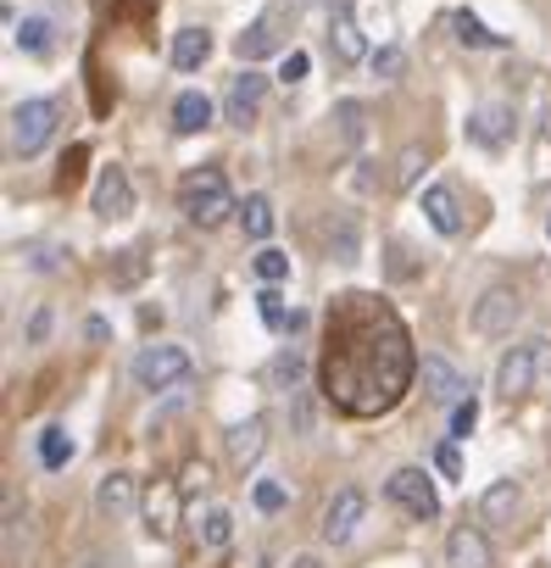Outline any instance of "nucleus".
Masks as SVG:
<instances>
[{
	"label": "nucleus",
	"mask_w": 551,
	"mask_h": 568,
	"mask_svg": "<svg viewBox=\"0 0 551 568\" xmlns=\"http://www.w3.org/2000/svg\"><path fill=\"white\" fill-rule=\"evenodd\" d=\"M307 68H313V62H307V51H290V57H285V68H279V84H302V79H307Z\"/></svg>",
	"instance_id": "nucleus-37"
},
{
	"label": "nucleus",
	"mask_w": 551,
	"mask_h": 568,
	"mask_svg": "<svg viewBox=\"0 0 551 568\" xmlns=\"http://www.w3.org/2000/svg\"><path fill=\"white\" fill-rule=\"evenodd\" d=\"M45 329H51V313H34V324H29V341H45Z\"/></svg>",
	"instance_id": "nucleus-41"
},
{
	"label": "nucleus",
	"mask_w": 551,
	"mask_h": 568,
	"mask_svg": "<svg viewBox=\"0 0 551 568\" xmlns=\"http://www.w3.org/2000/svg\"><path fill=\"white\" fill-rule=\"evenodd\" d=\"M290 568H324V562H318V557L307 551V557H290Z\"/></svg>",
	"instance_id": "nucleus-42"
},
{
	"label": "nucleus",
	"mask_w": 551,
	"mask_h": 568,
	"mask_svg": "<svg viewBox=\"0 0 551 568\" xmlns=\"http://www.w3.org/2000/svg\"><path fill=\"white\" fill-rule=\"evenodd\" d=\"M251 501H256L262 513H279V507H285L290 496H285V485H279V479H262V485L251 490Z\"/></svg>",
	"instance_id": "nucleus-35"
},
{
	"label": "nucleus",
	"mask_w": 551,
	"mask_h": 568,
	"mask_svg": "<svg viewBox=\"0 0 551 568\" xmlns=\"http://www.w3.org/2000/svg\"><path fill=\"white\" fill-rule=\"evenodd\" d=\"M385 496H390L407 518H435V513H440V490H435V479H429L424 468H396V474L385 479Z\"/></svg>",
	"instance_id": "nucleus-6"
},
{
	"label": "nucleus",
	"mask_w": 551,
	"mask_h": 568,
	"mask_svg": "<svg viewBox=\"0 0 551 568\" xmlns=\"http://www.w3.org/2000/svg\"><path fill=\"white\" fill-rule=\"evenodd\" d=\"M262 95H267V79H262V73H251V68H245L239 79H228V95H223V123H234V129L256 123Z\"/></svg>",
	"instance_id": "nucleus-11"
},
{
	"label": "nucleus",
	"mask_w": 551,
	"mask_h": 568,
	"mask_svg": "<svg viewBox=\"0 0 551 568\" xmlns=\"http://www.w3.org/2000/svg\"><path fill=\"white\" fill-rule=\"evenodd\" d=\"M446 568H496V551H490L484 529L457 524V529L446 535Z\"/></svg>",
	"instance_id": "nucleus-14"
},
{
	"label": "nucleus",
	"mask_w": 551,
	"mask_h": 568,
	"mask_svg": "<svg viewBox=\"0 0 551 568\" xmlns=\"http://www.w3.org/2000/svg\"><path fill=\"white\" fill-rule=\"evenodd\" d=\"M518 313H523V296L512 291V284H490V291L473 302V335L479 341H501V335H512V324H518Z\"/></svg>",
	"instance_id": "nucleus-5"
},
{
	"label": "nucleus",
	"mask_w": 551,
	"mask_h": 568,
	"mask_svg": "<svg viewBox=\"0 0 551 568\" xmlns=\"http://www.w3.org/2000/svg\"><path fill=\"white\" fill-rule=\"evenodd\" d=\"M129 374H134L140 390H173V385L190 379V352H184V346H167V341L140 346L134 363H129Z\"/></svg>",
	"instance_id": "nucleus-3"
},
{
	"label": "nucleus",
	"mask_w": 551,
	"mask_h": 568,
	"mask_svg": "<svg viewBox=\"0 0 551 568\" xmlns=\"http://www.w3.org/2000/svg\"><path fill=\"white\" fill-rule=\"evenodd\" d=\"M73 463V435L62 429V424H51V429H40V468H68Z\"/></svg>",
	"instance_id": "nucleus-23"
},
{
	"label": "nucleus",
	"mask_w": 551,
	"mask_h": 568,
	"mask_svg": "<svg viewBox=\"0 0 551 568\" xmlns=\"http://www.w3.org/2000/svg\"><path fill=\"white\" fill-rule=\"evenodd\" d=\"M256 307H262V324H267V329H273V335H279V329H285V324H296V318H290V313H285V296H279V291H273V284H267V291H262V296H256Z\"/></svg>",
	"instance_id": "nucleus-30"
},
{
	"label": "nucleus",
	"mask_w": 551,
	"mask_h": 568,
	"mask_svg": "<svg viewBox=\"0 0 551 568\" xmlns=\"http://www.w3.org/2000/svg\"><path fill=\"white\" fill-rule=\"evenodd\" d=\"M140 278H145V245L118 251V262H112V284H118V291H134Z\"/></svg>",
	"instance_id": "nucleus-26"
},
{
	"label": "nucleus",
	"mask_w": 551,
	"mask_h": 568,
	"mask_svg": "<svg viewBox=\"0 0 551 568\" xmlns=\"http://www.w3.org/2000/svg\"><path fill=\"white\" fill-rule=\"evenodd\" d=\"M12 40H18V51L45 57V51H51V23H45V18H29V23H18V29H12Z\"/></svg>",
	"instance_id": "nucleus-27"
},
{
	"label": "nucleus",
	"mask_w": 551,
	"mask_h": 568,
	"mask_svg": "<svg viewBox=\"0 0 551 568\" xmlns=\"http://www.w3.org/2000/svg\"><path fill=\"white\" fill-rule=\"evenodd\" d=\"M206 57H212V34H206V29H178V34H173V68H178V73L206 68Z\"/></svg>",
	"instance_id": "nucleus-20"
},
{
	"label": "nucleus",
	"mask_w": 551,
	"mask_h": 568,
	"mask_svg": "<svg viewBox=\"0 0 551 568\" xmlns=\"http://www.w3.org/2000/svg\"><path fill=\"white\" fill-rule=\"evenodd\" d=\"M262 452H267V418H262V413H251L245 424H234V429H228V468H234V474H251Z\"/></svg>",
	"instance_id": "nucleus-13"
},
{
	"label": "nucleus",
	"mask_w": 551,
	"mask_h": 568,
	"mask_svg": "<svg viewBox=\"0 0 551 568\" xmlns=\"http://www.w3.org/2000/svg\"><path fill=\"white\" fill-rule=\"evenodd\" d=\"M329 45H335V57H340L346 68L368 57V45H363V29H357V18H351V7H340V12L329 18Z\"/></svg>",
	"instance_id": "nucleus-19"
},
{
	"label": "nucleus",
	"mask_w": 551,
	"mask_h": 568,
	"mask_svg": "<svg viewBox=\"0 0 551 568\" xmlns=\"http://www.w3.org/2000/svg\"><path fill=\"white\" fill-rule=\"evenodd\" d=\"M473 424H479V402H473V396H462V402L451 407V440H468V435H473Z\"/></svg>",
	"instance_id": "nucleus-34"
},
{
	"label": "nucleus",
	"mask_w": 551,
	"mask_h": 568,
	"mask_svg": "<svg viewBox=\"0 0 551 568\" xmlns=\"http://www.w3.org/2000/svg\"><path fill=\"white\" fill-rule=\"evenodd\" d=\"M239 229H245L251 240H267V234H273V201H267V195H245V206H239Z\"/></svg>",
	"instance_id": "nucleus-24"
},
{
	"label": "nucleus",
	"mask_w": 551,
	"mask_h": 568,
	"mask_svg": "<svg viewBox=\"0 0 551 568\" xmlns=\"http://www.w3.org/2000/svg\"><path fill=\"white\" fill-rule=\"evenodd\" d=\"M173 129H178V134H201V129H212V101H206L201 90H184V95L173 101Z\"/></svg>",
	"instance_id": "nucleus-21"
},
{
	"label": "nucleus",
	"mask_w": 551,
	"mask_h": 568,
	"mask_svg": "<svg viewBox=\"0 0 551 568\" xmlns=\"http://www.w3.org/2000/svg\"><path fill=\"white\" fill-rule=\"evenodd\" d=\"M435 468H440V474H446V479H457V474H462V457H457V440H451V446H440V452H435Z\"/></svg>",
	"instance_id": "nucleus-38"
},
{
	"label": "nucleus",
	"mask_w": 551,
	"mask_h": 568,
	"mask_svg": "<svg viewBox=\"0 0 551 568\" xmlns=\"http://www.w3.org/2000/svg\"><path fill=\"white\" fill-rule=\"evenodd\" d=\"M134 507H145L134 474H106V479L95 485V513H101V518H129Z\"/></svg>",
	"instance_id": "nucleus-15"
},
{
	"label": "nucleus",
	"mask_w": 551,
	"mask_h": 568,
	"mask_svg": "<svg viewBox=\"0 0 551 568\" xmlns=\"http://www.w3.org/2000/svg\"><path fill=\"white\" fill-rule=\"evenodd\" d=\"M90 212L95 217H106V223H118V217H129L134 212V179H129V168H101V179H95V195H90Z\"/></svg>",
	"instance_id": "nucleus-8"
},
{
	"label": "nucleus",
	"mask_w": 551,
	"mask_h": 568,
	"mask_svg": "<svg viewBox=\"0 0 551 568\" xmlns=\"http://www.w3.org/2000/svg\"><path fill=\"white\" fill-rule=\"evenodd\" d=\"M195 535H201V546H206V551L228 546V535H234V513H228V507H212V513L195 524Z\"/></svg>",
	"instance_id": "nucleus-25"
},
{
	"label": "nucleus",
	"mask_w": 551,
	"mask_h": 568,
	"mask_svg": "<svg viewBox=\"0 0 551 568\" xmlns=\"http://www.w3.org/2000/svg\"><path fill=\"white\" fill-rule=\"evenodd\" d=\"M178 212H184L195 229L228 223V212H239V206H234V190H228V173H223V168H190V173L178 179Z\"/></svg>",
	"instance_id": "nucleus-2"
},
{
	"label": "nucleus",
	"mask_w": 551,
	"mask_h": 568,
	"mask_svg": "<svg viewBox=\"0 0 551 568\" xmlns=\"http://www.w3.org/2000/svg\"><path fill=\"white\" fill-rule=\"evenodd\" d=\"M534 346H512L501 363H496V396L501 402H518V396H529L534 390Z\"/></svg>",
	"instance_id": "nucleus-12"
},
{
	"label": "nucleus",
	"mask_w": 551,
	"mask_h": 568,
	"mask_svg": "<svg viewBox=\"0 0 551 568\" xmlns=\"http://www.w3.org/2000/svg\"><path fill=\"white\" fill-rule=\"evenodd\" d=\"M468 140H473V145H490V151L507 145V140H512V112H507L501 101L479 106V112L468 118Z\"/></svg>",
	"instance_id": "nucleus-16"
},
{
	"label": "nucleus",
	"mask_w": 551,
	"mask_h": 568,
	"mask_svg": "<svg viewBox=\"0 0 551 568\" xmlns=\"http://www.w3.org/2000/svg\"><path fill=\"white\" fill-rule=\"evenodd\" d=\"M178 485H184V496H190V490H195V485H206V463H190V468H184V479H178Z\"/></svg>",
	"instance_id": "nucleus-40"
},
{
	"label": "nucleus",
	"mask_w": 551,
	"mask_h": 568,
	"mask_svg": "<svg viewBox=\"0 0 551 568\" xmlns=\"http://www.w3.org/2000/svg\"><path fill=\"white\" fill-rule=\"evenodd\" d=\"M57 123H62V106L57 101H23V106H12V156H23V162L40 156L51 145Z\"/></svg>",
	"instance_id": "nucleus-4"
},
{
	"label": "nucleus",
	"mask_w": 551,
	"mask_h": 568,
	"mask_svg": "<svg viewBox=\"0 0 551 568\" xmlns=\"http://www.w3.org/2000/svg\"><path fill=\"white\" fill-rule=\"evenodd\" d=\"M363 513H368V496H363L357 485H346V490H335V501L324 507V524H318V535H324L329 546H346V540L357 535Z\"/></svg>",
	"instance_id": "nucleus-9"
},
{
	"label": "nucleus",
	"mask_w": 551,
	"mask_h": 568,
	"mask_svg": "<svg viewBox=\"0 0 551 568\" xmlns=\"http://www.w3.org/2000/svg\"><path fill=\"white\" fill-rule=\"evenodd\" d=\"M512 507H518V485H512V479H496V485L484 490V518H490V524H501Z\"/></svg>",
	"instance_id": "nucleus-28"
},
{
	"label": "nucleus",
	"mask_w": 551,
	"mask_h": 568,
	"mask_svg": "<svg viewBox=\"0 0 551 568\" xmlns=\"http://www.w3.org/2000/svg\"><path fill=\"white\" fill-rule=\"evenodd\" d=\"M302 368H307V357L290 346V352H279V363H273V379H279L285 390H302Z\"/></svg>",
	"instance_id": "nucleus-31"
},
{
	"label": "nucleus",
	"mask_w": 551,
	"mask_h": 568,
	"mask_svg": "<svg viewBox=\"0 0 551 568\" xmlns=\"http://www.w3.org/2000/svg\"><path fill=\"white\" fill-rule=\"evenodd\" d=\"M545 240H551V217H545Z\"/></svg>",
	"instance_id": "nucleus-43"
},
{
	"label": "nucleus",
	"mask_w": 551,
	"mask_h": 568,
	"mask_svg": "<svg viewBox=\"0 0 551 568\" xmlns=\"http://www.w3.org/2000/svg\"><path fill=\"white\" fill-rule=\"evenodd\" d=\"M290 7H285V0H279V7H267L239 40H234V57L239 62H262V57H273V51H279V40H285V29H290Z\"/></svg>",
	"instance_id": "nucleus-7"
},
{
	"label": "nucleus",
	"mask_w": 551,
	"mask_h": 568,
	"mask_svg": "<svg viewBox=\"0 0 551 568\" xmlns=\"http://www.w3.org/2000/svg\"><path fill=\"white\" fill-rule=\"evenodd\" d=\"M424 162H429V156H424L418 145H407V151H401V162H396V184H401V190H407V184H418V168H424Z\"/></svg>",
	"instance_id": "nucleus-36"
},
{
	"label": "nucleus",
	"mask_w": 551,
	"mask_h": 568,
	"mask_svg": "<svg viewBox=\"0 0 551 568\" xmlns=\"http://www.w3.org/2000/svg\"><path fill=\"white\" fill-rule=\"evenodd\" d=\"M418 352L401 313L374 291H346L324 313L318 390L346 418H379L412 390Z\"/></svg>",
	"instance_id": "nucleus-1"
},
{
	"label": "nucleus",
	"mask_w": 551,
	"mask_h": 568,
	"mask_svg": "<svg viewBox=\"0 0 551 568\" xmlns=\"http://www.w3.org/2000/svg\"><path fill=\"white\" fill-rule=\"evenodd\" d=\"M256 278H262V284H285V278H290V256L273 251V245L256 251Z\"/></svg>",
	"instance_id": "nucleus-29"
},
{
	"label": "nucleus",
	"mask_w": 551,
	"mask_h": 568,
	"mask_svg": "<svg viewBox=\"0 0 551 568\" xmlns=\"http://www.w3.org/2000/svg\"><path fill=\"white\" fill-rule=\"evenodd\" d=\"M424 390H429V402H440V407H457L468 385L457 379V368H451L446 357H424Z\"/></svg>",
	"instance_id": "nucleus-18"
},
{
	"label": "nucleus",
	"mask_w": 551,
	"mask_h": 568,
	"mask_svg": "<svg viewBox=\"0 0 551 568\" xmlns=\"http://www.w3.org/2000/svg\"><path fill=\"white\" fill-rule=\"evenodd\" d=\"M451 29H457V45H468V51H501V45H507V40H501V34H490L468 7H462V12H451Z\"/></svg>",
	"instance_id": "nucleus-22"
},
{
	"label": "nucleus",
	"mask_w": 551,
	"mask_h": 568,
	"mask_svg": "<svg viewBox=\"0 0 551 568\" xmlns=\"http://www.w3.org/2000/svg\"><path fill=\"white\" fill-rule=\"evenodd\" d=\"M34 267H40V273H57V267H62V251H57V245H40V251H34Z\"/></svg>",
	"instance_id": "nucleus-39"
},
{
	"label": "nucleus",
	"mask_w": 551,
	"mask_h": 568,
	"mask_svg": "<svg viewBox=\"0 0 551 568\" xmlns=\"http://www.w3.org/2000/svg\"><path fill=\"white\" fill-rule=\"evenodd\" d=\"M374 73H379V79H401V73H407V51H401V45H379V51H374Z\"/></svg>",
	"instance_id": "nucleus-32"
},
{
	"label": "nucleus",
	"mask_w": 551,
	"mask_h": 568,
	"mask_svg": "<svg viewBox=\"0 0 551 568\" xmlns=\"http://www.w3.org/2000/svg\"><path fill=\"white\" fill-rule=\"evenodd\" d=\"M178 513H184V485H173V479H156V485L145 490V529H151L156 540H173V529H178Z\"/></svg>",
	"instance_id": "nucleus-10"
},
{
	"label": "nucleus",
	"mask_w": 551,
	"mask_h": 568,
	"mask_svg": "<svg viewBox=\"0 0 551 568\" xmlns=\"http://www.w3.org/2000/svg\"><path fill=\"white\" fill-rule=\"evenodd\" d=\"M335 123H340V140H346V145L363 140V106H357V101H340V106H335Z\"/></svg>",
	"instance_id": "nucleus-33"
},
{
	"label": "nucleus",
	"mask_w": 551,
	"mask_h": 568,
	"mask_svg": "<svg viewBox=\"0 0 551 568\" xmlns=\"http://www.w3.org/2000/svg\"><path fill=\"white\" fill-rule=\"evenodd\" d=\"M424 217L435 234H462V206H457V190L451 184H429L424 190Z\"/></svg>",
	"instance_id": "nucleus-17"
}]
</instances>
